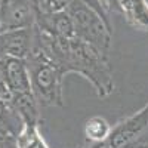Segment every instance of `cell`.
<instances>
[{
  "label": "cell",
  "instance_id": "6da1fadb",
  "mask_svg": "<svg viewBox=\"0 0 148 148\" xmlns=\"http://www.w3.org/2000/svg\"><path fill=\"white\" fill-rule=\"evenodd\" d=\"M34 46L64 71L76 73L88 80L99 98H107L114 90V77L108 56L96 46L79 37L52 36L34 25Z\"/></svg>",
  "mask_w": 148,
  "mask_h": 148
},
{
  "label": "cell",
  "instance_id": "7a4b0ae2",
  "mask_svg": "<svg viewBox=\"0 0 148 148\" xmlns=\"http://www.w3.org/2000/svg\"><path fill=\"white\" fill-rule=\"evenodd\" d=\"M25 62L30 74L31 92L39 104L42 107L62 108L65 105L64 71L36 46H33V51Z\"/></svg>",
  "mask_w": 148,
  "mask_h": 148
},
{
  "label": "cell",
  "instance_id": "3957f363",
  "mask_svg": "<svg viewBox=\"0 0 148 148\" xmlns=\"http://www.w3.org/2000/svg\"><path fill=\"white\" fill-rule=\"evenodd\" d=\"M65 10L73 21L76 37L108 53L113 42V28L82 0H71Z\"/></svg>",
  "mask_w": 148,
  "mask_h": 148
},
{
  "label": "cell",
  "instance_id": "277c9868",
  "mask_svg": "<svg viewBox=\"0 0 148 148\" xmlns=\"http://www.w3.org/2000/svg\"><path fill=\"white\" fill-rule=\"evenodd\" d=\"M37 9H39L37 0H2L0 31L33 27Z\"/></svg>",
  "mask_w": 148,
  "mask_h": 148
},
{
  "label": "cell",
  "instance_id": "5b68a950",
  "mask_svg": "<svg viewBox=\"0 0 148 148\" xmlns=\"http://www.w3.org/2000/svg\"><path fill=\"white\" fill-rule=\"evenodd\" d=\"M34 46V25L0 31V59H27Z\"/></svg>",
  "mask_w": 148,
  "mask_h": 148
},
{
  "label": "cell",
  "instance_id": "8992f818",
  "mask_svg": "<svg viewBox=\"0 0 148 148\" xmlns=\"http://www.w3.org/2000/svg\"><path fill=\"white\" fill-rule=\"evenodd\" d=\"M147 130H148V104L133 116H129L125 120L119 121L111 129L108 141L113 148H121L139 139Z\"/></svg>",
  "mask_w": 148,
  "mask_h": 148
},
{
  "label": "cell",
  "instance_id": "52a82bcc",
  "mask_svg": "<svg viewBox=\"0 0 148 148\" xmlns=\"http://www.w3.org/2000/svg\"><path fill=\"white\" fill-rule=\"evenodd\" d=\"M0 82H3L14 95L31 92L30 74L25 59H0Z\"/></svg>",
  "mask_w": 148,
  "mask_h": 148
},
{
  "label": "cell",
  "instance_id": "ba28073f",
  "mask_svg": "<svg viewBox=\"0 0 148 148\" xmlns=\"http://www.w3.org/2000/svg\"><path fill=\"white\" fill-rule=\"evenodd\" d=\"M34 25L43 30L52 36L65 37V39H73L76 37L73 21L67 10H58V12H36V21Z\"/></svg>",
  "mask_w": 148,
  "mask_h": 148
},
{
  "label": "cell",
  "instance_id": "9c48e42d",
  "mask_svg": "<svg viewBox=\"0 0 148 148\" xmlns=\"http://www.w3.org/2000/svg\"><path fill=\"white\" fill-rule=\"evenodd\" d=\"M120 12L130 27L148 31V2L147 0H119Z\"/></svg>",
  "mask_w": 148,
  "mask_h": 148
},
{
  "label": "cell",
  "instance_id": "30bf717a",
  "mask_svg": "<svg viewBox=\"0 0 148 148\" xmlns=\"http://www.w3.org/2000/svg\"><path fill=\"white\" fill-rule=\"evenodd\" d=\"M12 107L18 113L24 123L30 125H40V104L36 99L33 92L18 93L12 98Z\"/></svg>",
  "mask_w": 148,
  "mask_h": 148
},
{
  "label": "cell",
  "instance_id": "8fae6325",
  "mask_svg": "<svg viewBox=\"0 0 148 148\" xmlns=\"http://www.w3.org/2000/svg\"><path fill=\"white\" fill-rule=\"evenodd\" d=\"M113 126L102 116H92L84 121L83 135L88 142H101L108 139Z\"/></svg>",
  "mask_w": 148,
  "mask_h": 148
},
{
  "label": "cell",
  "instance_id": "7c38bea8",
  "mask_svg": "<svg viewBox=\"0 0 148 148\" xmlns=\"http://www.w3.org/2000/svg\"><path fill=\"white\" fill-rule=\"evenodd\" d=\"M16 148H49L39 130V125L24 123L16 133Z\"/></svg>",
  "mask_w": 148,
  "mask_h": 148
},
{
  "label": "cell",
  "instance_id": "4fadbf2b",
  "mask_svg": "<svg viewBox=\"0 0 148 148\" xmlns=\"http://www.w3.org/2000/svg\"><path fill=\"white\" fill-rule=\"evenodd\" d=\"M71 0H37L40 12H58L65 10Z\"/></svg>",
  "mask_w": 148,
  "mask_h": 148
},
{
  "label": "cell",
  "instance_id": "5bb4252c",
  "mask_svg": "<svg viewBox=\"0 0 148 148\" xmlns=\"http://www.w3.org/2000/svg\"><path fill=\"white\" fill-rule=\"evenodd\" d=\"M82 2H83L86 6H89L90 9H93L96 14L99 15L111 28H113V24H111V19H110V16H108V10L105 9L102 0H82Z\"/></svg>",
  "mask_w": 148,
  "mask_h": 148
},
{
  "label": "cell",
  "instance_id": "9a60e30c",
  "mask_svg": "<svg viewBox=\"0 0 148 148\" xmlns=\"http://www.w3.org/2000/svg\"><path fill=\"white\" fill-rule=\"evenodd\" d=\"M121 148H148V133H144L142 136L136 141H133Z\"/></svg>",
  "mask_w": 148,
  "mask_h": 148
},
{
  "label": "cell",
  "instance_id": "2e32d148",
  "mask_svg": "<svg viewBox=\"0 0 148 148\" xmlns=\"http://www.w3.org/2000/svg\"><path fill=\"white\" fill-rule=\"evenodd\" d=\"M102 3L105 6V9L108 12H120V6H119V0H102Z\"/></svg>",
  "mask_w": 148,
  "mask_h": 148
},
{
  "label": "cell",
  "instance_id": "e0dca14e",
  "mask_svg": "<svg viewBox=\"0 0 148 148\" xmlns=\"http://www.w3.org/2000/svg\"><path fill=\"white\" fill-rule=\"evenodd\" d=\"M88 148H113V147H111L108 139H105V141H101V142H90V145Z\"/></svg>",
  "mask_w": 148,
  "mask_h": 148
},
{
  "label": "cell",
  "instance_id": "ac0fdd59",
  "mask_svg": "<svg viewBox=\"0 0 148 148\" xmlns=\"http://www.w3.org/2000/svg\"><path fill=\"white\" fill-rule=\"evenodd\" d=\"M0 9H2V0H0Z\"/></svg>",
  "mask_w": 148,
  "mask_h": 148
}]
</instances>
